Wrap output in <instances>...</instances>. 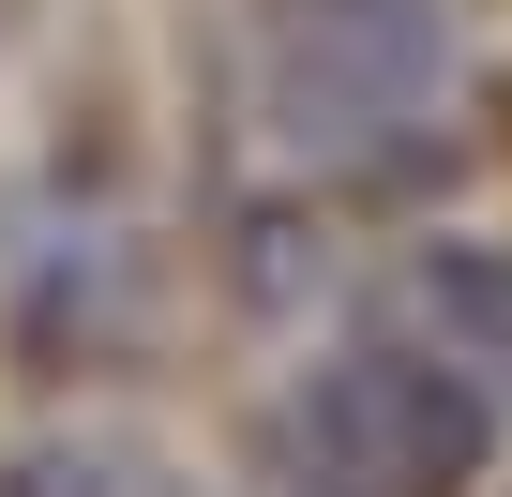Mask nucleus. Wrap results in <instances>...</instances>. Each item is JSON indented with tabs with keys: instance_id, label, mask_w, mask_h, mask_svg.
<instances>
[{
	"instance_id": "f257e3e1",
	"label": "nucleus",
	"mask_w": 512,
	"mask_h": 497,
	"mask_svg": "<svg viewBox=\"0 0 512 497\" xmlns=\"http://www.w3.org/2000/svg\"><path fill=\"white\" fill-rule=\"evenodd\" d=\"M452 91L437 0H241V106L287 166H362Z\"/></svg>"
},
{
	"instance_id": "f03ea898",
	"label": "nucleus",
	"mask_w": 512,
	"mask_h": 497,
	"mask_svg": "<svg viewBox=\"0 0 512 497\" xmlns=\"http://www.w3.org/2000/svg\"><path fill=\"white\" fill-rule=\"evenodd\" d=\"M497 452V422L467 392H437L422 362H392L377 332L317 347L272 422H256V467H272V497H467Z\"/></svg>"
},
{
	"instance_id": "7ed1b4c3",
	"label": "nucleus",
	"mask_w": 512,
	"mask_h": 497,
	"mask_svg": "<svg viewBox=\"0 0 512 497\" xmlns=\"http://www.w3.org/2000/svg\"><path fill=\"white\" fill-rule=\"evenodd\" d=\"M347 332H377L392 362H422L437 392H467L482 422H512V257L497 241H407V257L347 302Z\"/></svg>"
}]
</instances>
